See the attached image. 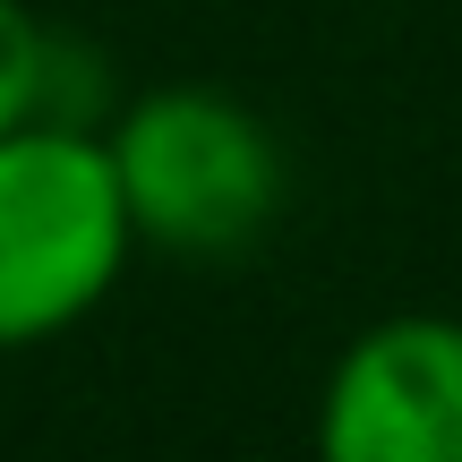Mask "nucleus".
Returning a JSON list of instances; mask_svg holds the SVG:
<instances>
[{
	"label": "nucleus",
	"mask_w": 462,
	"mask_h": 462,
	"mask_svg": "<svg viewBox=\"0 0 462 462\" xmlns=\"http://www.w3.org/2000/svg\"><path fill=\"white\" fill-rule=\"evenodd\" d=\"M317 462H462V317L402 309L317 385Z\"/></svg>",
	"instance_id": "7ed1b4c3"
},
{
	"label": "nucleus",
	"mask_w": 462,
	"mask_h": 462,
	"mask_svg": "<svg viewBox=\"0 0 462 462\" xmlns=\"http://www.w3.org/2000/svg\"><path fill=\"white\" fill-rule=\"evenodd\" d=\"M137 231L120 206L112 146L78 120L0 129V351H34L86 326L129 274Z\"/></svg>",
	"instance_id": "f257e3e1"
},
{
	"label": "nucleus",
	"mask_w": 462,
	"mask_h": 462,
	"mask_svg": "<svg viewBox=\"0 0 462 462\" xmlns=\"http://www.w3.org/2000/svg\"><path fill=\"white\" fill-rule=\"evenodd\" d=\"M43 95H51V34L34 26L26 0H0V129L43 112Z\"/></svg>",
	"instance_id": "20e7f679"
},
{
	"label": "nucleus",
	"mask_w": 462,
	"mask_h": 462,
	"mask_svg": "<svg viewBox=\"0 0 462 462\" xmlns=\"http://www.w3.org/2000/svg\"><path fill=\"white\" fill-rule=\"evenodd\" d=\"M137 248L240 257L282 215V146L223 86H154L103 137Z\"/></svg>",
	"instance_id": "f03ea898"
}]
</instances>
